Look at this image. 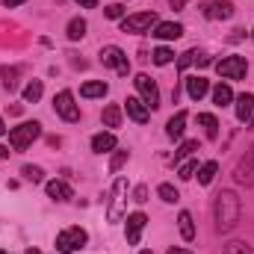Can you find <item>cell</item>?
<instances>
[{"mask_svg":"<svg viewBox=\"0 0 254 254\" xmlns=\"http://www.w3.org/2000/svg\"><path fill=\"white\" fill-rule=\"evenodd\" d=\"M240 213H243V207H240V198L234 190H222L216 195V231L219 234H228L240 222Z\"/></svg>","mask_w":254,"mask_h":254,"instance_id":"1","label":"cell"},{"mask_svg":"<svg viewBox=\"0 0 254 254\" xmlns=\"http://www.w3.org/2000/svg\"><path fill=\"white\" fill-rule=\"evenodd\" d=\"M39 136H42V125H39V122H24V125H18V127L9 130V145H12L15 151H24V148H30L33 139H39Z\"/></svg>","mask_w":254,"mask_h":254,"instance_id":"2","label":"cell"},{"mask_svg":"<svg viewBox=\"0 0 254 254\" xmlns=\"http://www.w3.org/2000/svg\"><path fill=\"white\" fill-rule=\"evenodd\" d=\"M125 213H127V181L119 178L116 187H113V201H110V207H107V219H110V222H122Z\"/></svg>","mask_w":254,"mask_h":254,"instance_id":"3","label":"cell"},{"mask_svg":"<svg viewBox=\"0 0 254 254\" xmlns=\"http://www.w3.org/2000/svg\"><path fill=\"white\" fill-rule=\"evenodd\" d=\"M86 240H89V237H86L83 228H68V231H63V234H57V252L71 254V252H77V249H83Z\"/></svg>","mask_w":254,"mask_h":254,"instance_id":"4","label":"cell"},{"mask_svg":"<svg viewBox=\"0 0 254 254\" xmlns=\"http://www.w3.org/2000/svg\"><path fill=\"white\" fill-rule=\"evenodd\" d=\"M101 63L107 65V68H116L122 77L130 74V63H127V54L119 48V45H107V48H101Z\"/></svg>","mask_w":254,"mask_h":254,"instance_id":"5","label":"cell"},{"mask_svg":"<svg viewBox=\"0 0 254 254\" xmlns=\"http://www.w3.org/2000/svg\"><path fill=\"white\" fill-rule=\"evenodd\" d=\"M157 12H136V15H127L122 21V30L125 33H148L151 27H157Z\"/></svg>","mask_w":254,"mask_h":254,"instance_id":"6","label":"cell"},{"mask_svg":"<svg viewBox=\"0 0 254 254\" xmlns=\"http://www.w3.org/2000/svg\"><path fill=\"white\" fill-rule=\"evenodd\" d=\"M216 71L225 80H243L246 71H249V63H246V57H225V60L216 63Z\"/></svg>","mask_w":254,"mask_h":254,"instance_id":"7","label":"cell"},{"mask_svg":"<svg viewBox=\"0 0 254 254\" xmlns=\"http://www.w3.org/2000/svg\"><path fill=\"white\" fill-rule=\"evenodd\" d=\"M54 110H57V116L65 119V122H80V107L74 104V95L63 89L57 98H54Z\"/></svg>","mask_w":254,"mask_h":254,"instance_id":"8","label":"cell"},{"mask_svg":"<svg viewBox=\"0 0 254 254\" xmlns=\"http://www.w3.org/2000/svg\"><path fill=\"white\" fill-rule=\"evenodd\" d=\"M136 89H139L142 104H145L148 110H157V107H160V89H157V83H154L148 74H136Z\"/></svg>","mask_w":254,"mask_h":254,"instance_id":"9","label":"cell"},{"mask_svg":"<svg viewBox=\"0 0 254 254\" xmlns=\"http://www.w3.org/2000/svg\"><path fill=\"white\" fill-rule=\"evenodd\" d=\"M201 15L207 21H228L234 15V3L231 0H204L201 3Z\"/></svg>","mask_w":254,"mask_h":254,"instance_id":"10","label":"cell"},{"mask_svg":"<svg viewBox=\"0 0 254 254\" xmlns=\"http://www.w3.org/2000/svg\"><path fill=\"white\" fill-rule=\"evenodd\" d=\"M234 181H237L240 187H254V145L246 151V157L237 163V169H234Z\"/></svg>","mask_w":254,"mask_h":254,"instance_id":"11","label":"cell"},{"mask_svg":"<svg viewBox=\"0 0 254 254\" xmlns=\"http://www.w3.org/2000/svg\"><path fill=\"white\" fill-rule=\"evenodd\" d=\"M145 225H148V216L145 213H130L127 216V243L130 246H139V237H142Z\"/></svg>","mask_w":254,"mask_h":254,"instance_id":"12","label":"cell"},{"mask_svg":"<svg viewBox=\"0 0 254 254\" xmlns=\"http://www.w3.org/2000/svg\"><path fill=\"white\" fill-rule=\"evenodd\" d=\"M154 36L163 39V42H175V39L184 36V24H178V21H160L154 27Z\"/></svg>","mask_w":254,"mask_h":254,"instance_id":"13","label":"cell"},{"mask_svg":"<svg viewBox=\"0 0 254 254\" xmlns=\"http://www.w3.org/2000/svg\"><path fill=\"white\" fill-rule=\"evenodd\" d=\"M125 110H127V116H130L136 125H145V122L151 119V110L142 104V98H127V101H125Z\"/></svg>","mask_w":254,"mask_h":254,"instance_id":"14","label":"cell"},{"mask_svg":"<svg viewBox=\"0 0 254 254\" xmlns=\"http://www.w3.org/2000/svg\"><path fill=\"white\" fill-rule=\"evenodd\" d=\"M237 119H240L243 125H249L254 119V95L252 92H243V95L237 98Z\"/></svg>","mask_w":254,"mask_h":254,"instance_id":"15","label":"cell"},{"mask_svg":"<svg viewBox=\"0 0 254 254\" xmlns=\"http://www.w3.org/2000/svg\"><path fill=\"white\" fill-rule=\"evenodd\" d=\"M92 151H98V154L116 151V133H95L92 136Z\"/></svg>","mask_w":254,"mask_h":254,"instance_id":"16","label":"cell"},{"mask_svg":"<svg viewBox=\"0 0 254 254\" xmlns=\"http://www.w3.org/2000/svg\"><path fill=\"white\" fill-rule=\"evenodd\" d=\"M207 92H210V83L204 77H187V95H190L192 101H201Z\"/></svg>","mask_w":254,"mask_h":254,"instance_id":"17","label":"cell"},{"mask_svg":"<svg viewBox=\"0 0 254 254\" xmlns=\"http://www.w3.org/2000/svg\"><path fill=\"white\" fill-rule=\"evenodd\" d=\"M184 130H187V113L181 110V113H175V116L169 119L166 133H169V139H181V136H184Z\"/></svg>","mask_w":254,"mask_h":254,"instance_id":"18","label":"cell"},{"mask_svg":"<svg viewBox=\"0 0 254 254\" xmlns=\"http://www.w3.org/2000/svg\"><path fill=\"white\" fill-rule=\"evenodd\" d=\"M48 195L54 198V201H68L71 198V187L65 184V181H48Z\"/></svg>","mask_w":254,"mask_h":254,"instance_id":"19","label":"cell"},{"mask_svg":"<svg viewBox=\"0 0 254 254\" xmlns=\"http://www.w3.org/2000/svg\"><path fill=\"white\" fill-rule=\"evenodd\" d=\"M107 89H110V86H107L104 80H89V83H83L80 95H83V98H104Z\"/></svg>","mask_w":254,"mask_h":254,"instance_id":"20","label":"cell"},{"mask_svg":"<svg viewBox=\"0 0 254 254\" xmlns=\"http://www.w3.org/2000/svg\"><path fill=\"white\" fill-rule=\"evenodd\" d=\"M234 101V92H231V86L228 83H219L216 89H213V104L216 107H228Z\"/></svg>","mask_w":254,"mask_h":254,"instance_id":"21","label":"cell"},{"mask_svg":"<svg viewBox=\"0 0 254 254\" xmlns=\"http://www.w3.org/2000/svg\"><path fill=\"white\" fill-rule=\"evenodd\" d=\"M216 172H219V163L216 160H207L201 169H198V184L201 187H207V184H213V178H216Z\"/></svg>","mask_w":254,"mask_h":254,"instance_id":"22","label":"cell"},{"mask_svg":"<svg viewBox=\"0 0 254 254\" xmlns=\"http://www.w3.org/2000/svg\"><path fill=\"white\" fill-rule=\"evenodd\" d=\"M178 228H181V237L190 243V240H195V225H192V216L187 213V210H181V216H178Z\"/></svg>","mask_w":254,"mask_h":254,"instance_id":"23","label":"cell"},{"mask_svg":"<svg viewBox=\"0 0 254 254\" xmlns=\"http://www.w3.org/2000/svg\"><path fill=\"white\" fill-rule=\"evenodd\" d=\"M198 125L204 127L207 139H216V136H219V122H216V116H210V113H201V116H198Z\"/></svg>","mask_w":254,"mask_h":254,"instance_id":"24","label":"cell"},{"mask_svg":"<svg viewBox=\"0 0 254 254\" xmlns=\"http://www.w3.org/2000/svg\"><path fill=\"white\" fill-rule=\"evenodd\" d=\"M101 119H104V125L107 127H119L122 125V107H119V104L104 107V116H101Z\"/></svg>","mask_w":254,"mask_h":254,"instance_id":"25","label":"cell"},{"mask_svg":"<svg viewBox=\"0 0 254 254\" xmlns=\"http://www.w3.org/2000/svg\"><path fill=\"white\" fill-rule=\"evenodd\" d=\"M65 33H68V39H71V42H80V39L86 36V21H83V18H71Z\"/></svg>","mask_w":254,"mask_h":254,"instance_id":"26","label":"cell"},{"mask_svg":"<svg viewBox=\"0 0 254 254\" xmlns=\"http://www.w3.org/2000/svg\"><path fill=\"white\" fill-rule=\"evenodd\" d=\"M42 92H45L42 80H30V83L24 86V101H27V104H36V101L42 98Z\"/></svg>","mask_w":254,"mask_h":254,"instance_id":"27","label":"cell"},{"mask_svg":"<svg viewBox=\"0 0 254 254\" xmlns=\"http://www.w3.org/2000/svg\"><path fill=\"white\" fill-rule=\"evenodd\" d=\"M151 60H154V65H169L175 60V54H172L169 48H157V51L151 54Z\"/></svg>","mask_w":254,"mask_h":254,"instance_id":"28","label":"cell"},{"mask_svg":"<svg viewBox=\"0 0 254 254\" xmlns=\"http://www.w3.org/2000/svg\"><path fill=\"white\" fill-rule=\"evenodd\" d=\"M160 198H163V201H166V204H175V201H178V198H181V195H178V190H175V187H172V184H160Z\"/></svg>","mask_w":254,"mask_h":254,"instance_id":"29","label":"cell"},{"mask_svg":"<svg viewBox=\"0 0 254 254\" xmlns=\"http://www.w3.org/2000/svg\"><path fill=\"white\" fill-rule=\"evenodd\" d=\"M195 172H198V163H195V160H187V163H181V169H178V178H181V181H190Z\"/></svg>","mask_w":254,"mask_h":254,"instance_id":"30","label":"cell"},{"mask_svg":"<svg viewBox=\"0 0 254 254\" xmlns=\"http://www.w3.org/2000/svg\"><path fill=\"white\" fill-rule=\"evenodd\" d=\"M195 148H198V139H187V142H184V145L175 151V160H184V157H190Z\"/></svg>","mask_w":254,"mask_h":254,"instance_id":"31","label":"cell"},{"mask_svg":"<svg viewBox=\"0 0 254 254\" xmlns=\"http://www.w3.org/2000/svg\"><path fill=\"white\" fill-rule=\"evenodd\" d=\"M222 254H254V252H252V246H246V243H240V240H237V243H228Z\"/></svg>","mask_w":254,"mask_h":254,"instance_id":"32","label":"cell"},{"mask_svg":"<svg viewBox=\"0 0 254 254\" xmlns=\"http://www.w3.org/2000/svg\"><path fill=\"white\" fill-rule=\"evenodd\" d=\"M21 175H24L30 184H42V169H39V166H24Z\"/></svg>","mask_w":254,"mask_h":254,"instance_id":"33","label":"cell"},{"mask_svg":"<svg viewBox=\"0 0 254 254\" xmlns=\"http://www.w3.org/2000/svg\"><path fill=\"white\" fill-rule=\"evenodd\" d=\"M127 160H130V154H127V151H116V154H113V160H110V172H119Z\"/></svg>","mask_w":254,"mask_h":254,"instance_id":"34","label":"cell"},{"mask_svg":"<svg viewBox=\"0 0 254 254\" xmlns=\"http://www.w3.org/2000/svg\"><path fill=\"white\" fill-rule=\"evenodd\" d=\"M195 60H198V51H187V54H181V60H178V68L184 71V68H190Z\"/></svg>","mask_w":254,"mask_h":254,"instance_id":"35","label":"cell"},{"mask_svg":"<svg viewBox=\"0 0 254 254\" xmlns=\"http://www.w3.org/2000/svg\"><path fill=\"white\" fill-rule=\"evenodd\" d=\"M104 15L116 21V18H122V15H125V6H122V3H110V6L104 9Z\"/></svg>","mask_w":254,"mask_h":254,"instance_id":"36","label":"cell"},{"mask_svg":"<svg viewBox=\"0 0 254 254\" xmlns=\"http://www.w3.org/2000/svg\"><path fill=\"white\" fill-rule=\"evenodd\" d=\"M15 74H18V68H6V71H3V77H6V80H3V86H6L9 92L15 89Z\"/></svg>","mask_w":254,"mask_h":254,"instance_id":"37","label":"cell"},{"mask_svg":"<svg viewBox=\"0 0 254 254\" xmlns=\"http://www.w3.org/2000/svg\"><path fill=\"white\" fill-rule=\"evenodd\" d=\"M133 201L145 204V201H148V187H136V192H133Z\"/></svg>","mask_w":254,"mask_h":254,"instance_id":"38","label":"cell"},{"mask_svg":"<svg viewBox=\"0 0 254 254\" xmlns=\"http://www.w3.org/2000/svg\"><path fill=\"white\" fill-rule=\"evenodd\" d=\"M77 3H80L83 9H95V6H98V0H77Z\"/></svg>","mask_w":254,"mask_h":254,"instance_id":"39","label":"cell"},{"mask_svg":"<svg viewBox=\"0 0 254 254\" xmlns=\"http://www.w3.org/2000/svg\"><path fill=\"white\" fill-rule=\"evenodd\" d=\"M169 3H172V9H175V12H178V9H184V6H187V3H190V0H169Z\"/></svg>","mask_w":254,"mask_h":254,"instance_id":"40","label":"cell"},{"mask_svg":"<svg viewBox=\"0 0 254 254\" xmlns=\"http://www.w3.org/2000/svg\"><path fill=\"white\" fill-rule=\"evenodd\" d=\"M6 3V9H15V6H21V3H27V0H3Z\"/></svg>","mask_w":254,"mask_h":254,"instance_id":"41","label":"cell"},{"mask_svg":"<svg viewBox=\"0 0 254 254\" xmlns=\"http://www.w3.org/2000/svg\"><path fill=\"white\" fill-rule=\"evenodd\" d=\"M169 254H192L190 249H178V246H175V249H169Z\"/></svg>","mask_w":254,"mask_h":254,"instance_id":"42","label":"cell"},{"mask_svg":"<svg viewBox=\"0 0 254 254\" xmlns=\"http://www.w3.org/2000/svg\"><path fill=\"white\" fill-rule=\"evenodd\" d=\"M6 157H9V148H3V145H0V160H6Z\"/></svg>","mask_w":254,"mask_h":254,"instance_id":"43","label":"cell"},{"mask_svg":"<svg viewBox=\"0 0 254 254\" xmlns=\"http://www.w3.org/2000/svg\"><path fill=\"white\" fill-rule=\"evenodd\" d=\"M24 254H42V252H39V249H27Z\"/></svg>","mask_w":254,"mask_h":254,"instance_id":"44","label":"cell"},{"mask_svg":"<svg viewBox=\"0 0 254 254\" xmlns=\"http://www.w3.org/2000/svg\"><path fill=\"white\" fill-rule=\"evenodd\" d=\"M3 133H6V125H3V119H0V136H3Z\"/></svg>","mask_w":254,"mask_h":254,"instance_id":"45","label":"cell"},{"mask_svg":"<svg viewBox=\"0 0 254 254\" xmlns=\"http://www.w3.org/2000/svg\"><path fill=\"white\" fill-rule=\"evenodd\" d=\"M249 127H252V130H254V119H252V122H249Z\"/></svg>","mask_w":254,"mask_h":254,"instance_id":"46","label":"cell"},{"mask_svg":"<svg viewBox=\"0 0 254 254\" xmlns=\"http://www.w3.org/2000/svg\"><path fill=\"white\" fill-rule=\"evenodd\" d=\"M139 254H154V252H139Z\"/></svg>","mask_w":254,"mask_h":254,"instance_id":"47","label":"cell"},{"mask_svg":"<svg viewBox=\"0 0 254 254\" xmlns=\"http://www.w3.org/2000/svg\"><path fill=\"white\" fill-rule=\"evenodd\" d=\"M0 254H9V252H0Z\"/></svg>","mask_w":254,"mask_h":254,"instance_id":"48","label":"cell"},{"mask_svg":"<svg viewBox=\"0 0 254 254\" xmlns=\"http://www.w3.org/2000/svg\"><path fill=\"white\" fill-rule=\"evenodd\" d=\"M252 36H254V33H252Z\"/></svg>","mask_w":254,"mask_h":254,"instance_id":"49","label":"cell"}]
</instances>
